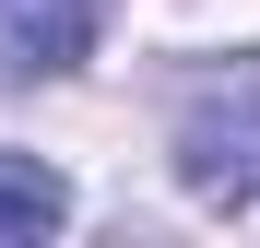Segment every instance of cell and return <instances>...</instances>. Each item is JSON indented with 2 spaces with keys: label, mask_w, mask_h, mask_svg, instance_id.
<instances>
[{
  "label": "cell",
  "mask_w": 260,
  "mask_h": 248,
  "mask_svg": "<svg viewBox=\"0 0 260 248\" xmlns=\"http://www.w3.org/2000/svg\"><path fill=\"white\" fill-rule=\"evenodd\" d=\"M59 225H71V178L36 165V154H0V248H36Z\"/></svg>",
  "instance_id": "cell-3"
},
{
  "label": "cell",
  "mask_w": 260,
  "mask_h": 248,
  "mask_svg": "<svg viewBox=\"0 0 260 248\" xmlns=\"http://www.w3.org/2000/svg\"><path fill=\"white\" fill-rule=\"evenodd\" d=\"M178 189L213 201V213H248L260 201V83L248 71L178 107Z\"/></svg>",
  "instance_id": "cell-1"
},
{
  "label": "cell",
  "mask_w": 260,
  "mask_h": 248,
  "mask_svg": "<svg viewBox=\"0 0 260 248\" xmlns=\"http://www.w3.org/2000/svg\"><path fill=\"white\" fill-rule=\"evenodd\" d=\"M95 48V0H12L0 12V83H48Z\"/></svg>",
  "instance_id": "cell-2"
}]
</instances>
